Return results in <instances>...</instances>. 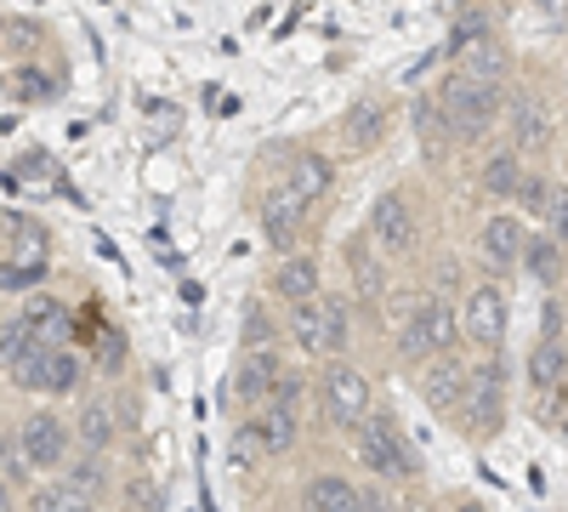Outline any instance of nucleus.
I'll list each match as a JSON object with an SVG mask.
<instances>
[{"instance_id":"43","label":"nucleus","mask_w":568,"mask_h":512,"mask_svg":"<svg viewBox=\"0 0 568 512\" xmlns=\"http://www.w3.org/2000/svg\"><path fill=\"white\" fill-rule=\"evenodd\" d=\"M0 29H7V23H0Z\"/></svg>"},{"instance_id":"13","label":"nucleus","mask_w":568,"mask_h":512,"mask_svg":"<svg viewBox=\"0 0 568 512\" xmlns=\"http://www.w3.org/2000/svg\"><path fill=\"white\" fill-rule=\"evenodd\" d=\"M369 240L382 245L387 257H404V251L415 245V211H409L404 194H382V200H375V211H369Z\"/></svg>"},{"instance_id":"5","label":"nucleus","mask_w":568,"mask_h":512,"mask_svg":"<svg viewBox=\"0 0 568 512\" xmlns=\"http://www.w3.org/2000/svg\"><path fill=\"white\" fill-rule=\"evenodd\" d=\"M438 103H444L449 137H460V143H484V137L495 131V120H500V86H478V80L449 74L444 91H438Z\"/></svg>"},{"instance_id":"26","label":"nucleus","mask_w":568,"mask_h":512,"mask_svg":"<svg viewBox=\"0 0 568 512\" xmlns=\"http://www.w3.org/2000/svg\"><path fill=\"white\" fill-rule=\"evenodd\" d=\"M29 512H98V501H85V495L69 490L63 479H45V484L29 495Z\"/></svg>"},{"instance_id":"29","label":"nucleus","mask_w":568,"mask_h":512,"mask_svg":"<svg viewBox=\"0 0 568 512\" xmlns=\"http://www.w3.org/2000/svg\"><path fill=\"white\" fill-rule=\"evenodd\" d=\"M29 348H34V342H29V319H23V313H7V319H0V364L18 370Z\"/></svg>"},{"instance_id":"41","label":"nucleus","mask_w":568,"mask_h":512,"mask_svg":"<svg viewBox=\"0 0 568 512\" xmlns=\"http://www.w3.org/2000/svg\"><path fill=\"white\" fill-rule=\"evenodd\" d=\"M455 512H484V506H478V501H460V506H455Z\"/></svg>"},{"instance_id":"38","label":"nucleus","mask_w":568,"mask_h":512,"mask_svg":"<svg viewBox=\"0 0 568 512\" xmlns=\"http://www.w3.org/2000/svg\"><path fill=\"white\" fill-rule=\"evenodd\" d=\"M540 342H562V308L557 302L540 308Z\"/></svg>"},{"instance_id":"25","label":"nucleus","mask_w":568,"mask_h":512,"mask_svg":"<svg viewBox=\"0 0 568 512\" xmlns=\"http://www.w3.org/2000/svg\"><path fill=\"white\" fill-rule=\"evenodd\" d=\"M562 370H568V348H562V342H540V348L529 353V382H535V393L562 388Z\"/></svg>"},{"instance_id":"21","label":"nucleus","mask_w":568,"mask_h":512,"mask_svg":"<svg viewBox=\"0 0 568 512\" xmlns=\"http://www.w3.org/2000/svg\"><path fill=\"white\" fill-rule=\"evenodd\" d=\"M23 319H29V342H34V348H69V337H74V313H69L58 297L29 302Z\"/></svg>"},{"instance_id":"9","label":"nucleus","mask_w":568,"mask_h":512,"mask_svg":"<svg viewBox=\"0 0 568 512\" xmlns=\"http://www.w3.org/2000/svg\"><path fill=\"white\" fill-rule=\"evenodd\" d=\"M7 222H12L18 245H12L7 262H0V285L23 291V285H34V279H45V268H52V245H45V228L40 222H29V217H7Z\"/></svg>"},{"instance_id":"27","label":"nucleus","mask_w":568,"mask_h":512,"mask_svg":"<svg viewBox=\"0 0 568 512\" xmlns=\"http://www.w3.org/2000/svg\"><path fill=\"white\" fill-rule=\"evenodd\" d=\"M484 189H489L495 200H517V189H524V160H517L511 149H506V154H489V165H484Z\"/></svg>"},{"instance_id":"19","label":"nucleus","mask_w":568,"mask_h":512,"mask_svg":"<svg viewBox=\"0 0 568 512\" xmlns=\"http://www.w3.org/2000/svg\"><path fill=\"white\" fill-rule=\"evenodd\" d=\"M278 182H284V189H291L307 211H313V205L329 194V182H336V165H329V154H296V160H291V171H284Z\"/></svg>"},{"instance_id":"14","label":"nucleus","mask_w":568,"mask_h":512,"mask_svg":"<svg viewBox=\"0 0 568 512\" xmlns=\"http://www.w3.org/2000/svg\"><path fill=\"white\" fill-rule=\"evenodd\" d=\"M278 370H284L278 348H245V359H240V377H233V399H240V404L256 415V410L267 404L273 382H278Z\"/></svg>"},{"instance_id":"40","label":"nucleus","mask_w":568,"mask_h":512,"mask_svg":"<svg viewBox=\"0 0 568 512\" xmlns=\"http://www.w3.org/2000/svg\"><path fill=\"white\" fill-rule=\"evenodd\" d=\"M0 512H18V495H12V484L0 479Z\"/></svg>"},{"instance_id":"17","label":"nucleus","mask_w":568,"mask_h":512,"mask_svg":"<svg viewBox=\"0 0 568 512\" xmlns=\"http://www.w3.org/2000/svg\"><path fill=\"white\" fill-rule=\"evenodd\" d=\"M114 439H120L114 404H109V399H85V404H80V415H74V450H85V455H103V461H109Z\"/></svg>"},{"instance_id":"4","label":"nucleus","mask_w":568,"mask_h":512,"mask_svg":"<svg viewBox=\"0 0 568 512\" xmlns=\"http://www.w3.org/2000/svg\"><path fill=\"white\" fill-rule=\"evenodd\" d=\"M460 428L471 439H495L506 428V364L489 353L466 364V399H460Z\"/></svg>"},{"instance_id":"2","label":"nucleus","mask_w":568,"mask_h":512,"mask_svg":"<svg viewBox=\"0 0 568 512\" xmlns=\"http://www.w3.org/2000/svg\"><path fill=\"white\" fill-rule=\"evenodd\" d=\"M291 337L307 359H347L353 342V308L336 297H313L291 308Z\"/></svg>"},{"instance_id":"8","label":"nucleus","mask_w":568,"mask_h":512,"mask_svg":"<svg viewBox=\"0 0 568 512\" xmlns=\"http://www.w3.org/2000/svg\"><path fill=\"white\" fill-rule=\"evenodd\" d=\"M12 382L23 393H45V399L74 393L80 388V359H74V348H29L23 364L12 370Z\"/></svg>"},{"instance_id":"32","label":"nucleus","mask_w":568,"mask_h":512,"mask_svg":"<svg viewBox=\"0 0 568 512\" xmlns=\"http://www.w3.org/2000/svg\"><path fill=\"white\" fill-rule=\"evenodd\" d=\"M517 200H524L529 211H540V217H551V200H557V182H546V177H524V189H517Z\"/></svg>"},{"instance_id":"24","label":"nucleus","mask_w":568,"mask_h":512,"mask_svg":"<svg viewBox=\"0 0 568 512\" xmlns=\"http://www.w3.org/2000/svg\"><path fill=\"white\" fill-rule=\"evenodd\" d=\"M256 433H262V444H267V455H291L296 450V439H302V415H291V410H278V404H262L256 415Z\"/></svg>"},{"instance_id":"33","label":"nucleus","mask_w":568,"mask_h":512,"mask_svg":"<svg viewBox=\"0 0 568 512\" xmlns=\"http://www.w3.org/2000/svg\"><path fill=\"white\" fill-rule=\"evenodd\" d=\"M484 34H489V18H484V12H460L455 29H449V52H460V46L484 40Z\"/></svg>"},{"instance_id":"1","label":"nucleus","mask_w":568,"mask_h":512,"mask_svg":"<svg viewBox=\"0 0 568 512\" xmlns=\"http://www.w3.org/2000/svg\"><path fill=\"white\" fill-rule=\"evenodd\" d=\"M353 455L364 461L375 479H415L420 473L415 444L404 439V428L393 422V410H382V404H375L364 422L353 428Z\"/></svg>"},{"instance_id":"11","label":"nucleus","mask_w":568,"mask_h":512,"mask_svg":"<svg viewBox=\"0 0 568 512\" xmlns=\"http://www.w3.org/2000/svg\"><path fill=\"white\" fill-rule=\"evenodd\" d=\"M420 399H426V410H433L438 422H460L466 364H460L455 353H444V359H426V370H420Z\"/></svg>"},{"instance_id":"20","label":"nucleus","mask_w":568,"mask_h":512,"mask_svg":"<svg viewBox=\"0 0 568 512\" xmlns=\"http://www.w3.org/2000/svg\"><path fill=\"white\" fill-rule=\"evenodd\" d=\"M511 131H517L511 154H546V149H551V114L540 109L535 91H524V98H517V109H511Z\"/></svg>"},{"instance_id":"12","label":"nucleus","mask_w":568,"mask_h":512,"mask_svg":"<svg viewBox=\"0 0 568 512\" xmlns=\"http://www.w3.org/2000/svg\"><path fill=\"white\" fill-rule=\"evenodd\" d=\"M478 251H484V262L489 268H517L524 262V251H529V228H524V217H511V211H495L484 228H478Z\"/></svg>"},{"instance_id":"23","label":"nucleus","mask_w":568,"mask_h":512,"mask_svg":"<svg viewBox=\"0 0 568 512\" xmlns=\"http://www.w3.org/2000/svg\"><path fill=\"white\" fill-rule=\"evenodd\" d=\"M307 506H313V512H369V506H364V490H358L353 479H342V473L307 479Z\"/></svg>"},{"instance_id":"3","label":"nucleus","mask_w":568,"mask_h":512,"mask_svg":"<svg viewBox=\"0 0 568 512\" xmlns=\"http://www.w3.org/2000/svg\"><path fill=\"white\" fill-rule=\"evenodd\" d=\"M18 455H23L29 473L63 479V468L74 461V428L63 422L58 410H29L18 422Z\"/></svg>"},{"instance_id":"6","label":"nucleus","mask_w":568,"mask_h":512,"mask_svg":"<svg viewBox=\"0 0 568 512\" xmlns=\"http://www.w3.org/2000/svg\"><path fill=\"white\" fill-rule=\"evenodd\" d=\"M318 404H324V422L353 433L364 415L375 410V388L353 359H324V377H318Z\"/></svg>"},{"instance_id":"37","label":"nucleus","mask_w":568,"mask_h":512,"mask_svg":"<svg viewBox=\"0 0 568 512\" xmlns=\"http://www.w3.org/2000/svg\"><path fill=\"white\" fill-rule=\"evenodd\" d=\"M546 222H551V240L562 245V240H568V189H557V200H551V217H546Z\"/></svg>"},{"instance_id":"31","label":"nucleus","mask_w":568,"mask_h":512,"mask_svg":"<svg viewBox=\"0 0 568 512\" xmlns=\"http://www.w3.org/2000/svg\"><path fill=\"white\" fill-rule=\"evenodd\" d=\"M267 404H278V410L302 415V410H307V377H302V370L284 364V370H278V382H273V393H267Z\"/></svg>"},{"instance_id":"15","label":"nucleus","mask_w":568,"mask_h":512,"mask_svg":"<svg viewBox=\"0 0 568 512\" xmlns=\"http://www.w3.org/2000/svg\"><path fill=\"white\" fill-rule=\"evenodd\" d=\"M409 120H415V143H420V154L433 160V165H444L449 160V120H444V103H438V91H420V98L409 103Z\"/></svg>"},{"instance_id":"39","label":"nucleus","mask_w":568,"mask_h":512,"mask_svg":"<svg viewBox=\"0 0 568 512\" xmlns=\"http://www.w3.org/2000/svg\"><path fill=\"white\" fill-rule=\"evenodd\" d=\"M535 7H540V12H546V18L557 23V29L568 23V0H535Z\"/></svg>"},{"instance_id":"28","label":"nucleus","mask_w":568,"mask_h":512,"mask_svg":"<svg viewBox=\"0 0 568 512\" xmlns=\"http://www.w3.org/2000/svg\"><path fill=\"white\" fill-rule=\"evenodd\" d=\"M353 291H358L364 302H375V297L387 291V268H382V257L364 251V245H353Z\"/></svg>"},{"instance_id":"35","label":"nucleus","mask_w":568,"mask_h":512,"mask_svg":"<svg viewBox=\"0 0 568 512\" xmlns=\"http://www.w3.org/2000/svg\"><path fill=\"white\" fill-rule=\"evenodd\" d=\"M52 91H58V86L45 80L40 69H23V74H18V98H23V103H45V98H52Z\"/></svg>"},{"instance_id":"42","label":"nucleus","mask_w":568,"mask_h":512,"mask_svg":"<svg viewBox=\"0 0 568 512\" xmlns=\"http://www.w3.org/2000/svg\"><path fill=\"white\" fill-rule=\"evenodd\" d=\"M562 433H568V415H562Z\"/></svg>"},{"instance_id":"7","label":"nucleus","mask_w":568,"mask_h":512,"mask_svg":"<svg viewBox=\"0 0 568 512\" xmlns=\"http://www.w3.org/2000/svg\"><path fill=\"white\" fill-rule=\"evenodd\" d=\"M455 342H460L455 308H449V302H420V308L409 313V324L398 331V359H404V364H426V359L455 353Z\"/></svg>"},{"instance_id":"16","label":"nucleus","mask_w":568,"mask_h":512,"mask_svg":"<svg viewBox=\"0 0 568 512\" xmlns=\"http://www.w3.org/2000/svg\"><path fill=\"white\" fill-rule=\"evenodd\" d=\"M273 297H278L284 308L324 297V285H318V257H307V251H291V257H284V262L273 268Z\"/></svg>"},{"instance_id":"36","label":"nucleus","mask_w":568,"mask_h":512,"mask_svg":"<svg viewBox=\"0 0 568 512\" xmlns=\"http://www.w3.org/2000/svg\"><path fill=\"white\" fill-rule=\"evenodd\" d=\"M245 348H278V342H273V331H267L262 302H251V319H245Z\"/></svg>"},{"instance_id":"34","label":"nucleus","mask_w":568,"mask_h":512,"mask_svg":"<svg viewBox=\"0 0 568 512\" xmlns=\"http://www.w3.org/2000/svg\"><path fill=\"white\" fill-rule=\"evenodd\" d=\"M233 455H240L245 468H251V461H267V444H262L256 422H240V433H233Z\"/></svg>"},{"instance_id":"22","label":"nucleus","mask_w":568,"mask_h":512,"mask_svg":"<svg viewBox=\"0 0 568 512\" xmlns=\"http://www.w3.org/2000/svg\"><path fill=\"white\" fill-rule=\"evenodd\" d=\"M387 137V103H353L347 109V120H342V143L353 149V154H369L375 143Z\"/></svg>"},{"instance_id":"18","label":"nucleus","mask_w":568,"mask_h":512,"mask_svg":"<svg viewBox=\"0 0 568 512\" xmlns=\"http://www.w3.org/2000/svg\"><path fill=\"white\" fill-rule=\"evenodd\" d=\"M506 69H511V52L495 40V34H484V40H471V46H460L455 52V74L460 80H478V86H500L506 80Z\"/></svg>"},{"instance_id":"10","label":"nucleus","mask_w":568,"mask_h":512,"mask_svg":"<svg viewBox=\"0 0 568 512\" xmlns=\"http://www.w3.org/2000/svg\"><path fill=\"white\" fill-rule=\"evenodd\" d=\"M506 291L500 285H478L466 297V308H460V331H466V342H478L484 353H500V342H506Z\"/></svg>"},{"instance_id":"30","label":"nucleus","mask_w":568,"mask_h":512,"mask_svg":"<svg viewBox=\"0 0 568 512\" xmlns=\"http://www.w3.org/2000/svg\"><path fill=\"white\" fill-rule=\"evenodd\" d=\"M524 268L540 279V285H557V279H562V245H557V240H529Z\"/></svg>"}]
</instances>
